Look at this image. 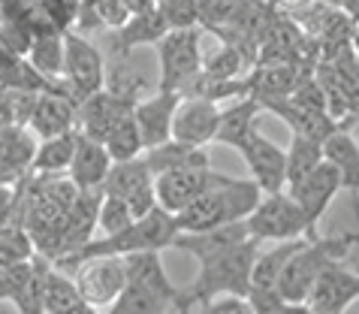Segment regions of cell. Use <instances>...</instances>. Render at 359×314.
<instances>
[{
    "label": "cell",
    "mask_w": 359,
    "mask_h": 314,
    "mask_svg": "<svg viewBox=\"0 0 359 314\" xmlns=\"http://www.w3.org/2000/svg\"><path fill=\"white\" fill-rule=\"evenodd\" d=\"M133 106H136V97H127V94H118L112 88H103V91H97V94L76 103V130L103 143L109 136V130H112L124 115L133 112Z\"/></svg>",
    "instance_id": "obj_11"
},
{
    "label": "cell",
    "mask_w": 359,
    "mask_h": 314,
    "mask_svg": "<svg viewBox=\"0 0 359 314\" xmlns=\"http://www.w3.org/2000/svg\"><path fill=\"white\" fill-rule=\"evenodd\" d=\"M18 181L15 185H0V230L22 227V215H18Z\"/></svg>",
    "instance_id": "obj_38"
},
{
    "label": "cell",
    "mask_w": 359,
    "mask_h": 314,
    "mask_svg": "<svg viewBox=\"0 0 359 314\" xmlns=\"http://www.w3.org/2000/svg\"><path fill=\"white\" fill-rule=\"evenodd\" d=\"M31 263H18V266H0V302H9L13 290L18 287V281L25 278V272Z\"/></svg>",
    "instance_id": "obj_40"
},
{
    "label": "cell",
    "mask_w": 359,
    "mask_h": 314,
    "mask_svg": "<svg viewBox=\"0 0 359 314\" xmlns=\"http://www.w3.org/2000/svg\"><path fill=\"white\" fill-rule=\"evenodd\" d=\"M4 55H6V52H0V64H4Z\"/></svg>",
    "instance_id": "obj_45"
},
{
    "label": "cell",
    "mask_w": 359,
    "mask_h": 314,
    "mask_svg": "<svg viewBox=\"0 0 359 314\" xmlns=\"http://www.w3.org/2000/svg\"><path fill=\"white\" fill-rule=\"evenodd\" d=\"M61 79L76 103L106 88V60L100 55V48L88 43L85 37L73 34V30L64 34V76Z\"/></svg>",
    "instance_id": "obj_7"
},
{
    "label": "cell",
    "mask_w": 359,
    "mask_h": 314,
    "mask_svg": "<svg viewBox=\"0 0 359 314\" xmlns=\"http://www.w3.org/2000/svg\"><path fill=\"white\" fill-rule=\"evenodd\" d=\"M317 164H323V145L314 143V139L293 133L290 148H287V188H293L296 181H302Z\"/></svg>",
    "instance_id": "obj_32"
},
{
    "label": "cell",
    "mask_w": 359,
    "mask_h": 314,
    "mask_svg": "<svg viewBox=\"0 0 359 314\" xmlns=\"http://www.w3.org/2000/svg\"><path fill=\"white\" fill-rule=\"evenodd\" d=\"M182 91H157L154 97H139L133 106V118L139 127L145 148H154L172 139V118L175 109L182 103Z\"/></svg>",
    "instance_id": "obj_16"
},
{
    "label": "cell",
    "mask_w": 359,
    "mask_h": 314,
    "mask_svg": "<svg viewBox=\"0 0 359 314\" xmlns=\"http://www.w3.org/2000/svg\"><path fill=\"white\" fill-rule=\"evenodd\" d=\"M356 48H359V34H356Z\"/></svg>",
    "instance_id": "obj_46"
},
{
    "label": "cell",
    "mask_w": 359,
    "mask_h": 314,
    "mask_svg": "<svg viewBox=\"0 0 359 314\" xmlns=\"http://www.w3.org/2000/svg\"><path fill=\"white\" fill-rule=\"evenodd\" d=\"M245 70V55L238 52V48L233 46H226L217 55L212 58H203V73L205 76H215V79H242L238 73Z\"/></svg>",
    "instance_id": "obj_36"
},
{
    "label": "cell",
    "mask_w": 359,
    "mask_h": 314,
    "mask_svg": "<svg viewBox=\"0 0 359 314\" xmlns=\"http://www.w3.org/2000/svg\"><path fill=\"white\" fill-rule=\"evenodd\" d=\"M88 302L82 299L79 293L73 275L67 272L48 266V275H46V314H76Z\"/></svg>",
    "instance_id": "obj_29"
},
{
    "label": "cell",
    "mask_w": 359,
    "mask_h": 314,
    "mask_svg": "<svg viewBox=\"0 0 359 314\" xmlns=\"http://www.w3.org/2000/svg\"><path fill=\"white\" fill-rule=\"evenodd\" d=\"M275 314H314V311H311L308 302H284V306L278 308Z\"/></svg>",
    "instance_id": "obj_42"
},
{
    "label": "cell",
    "mask_w": 359,
    "mask_h": 314,
    "mask_svg": "<svg viewBox=\"0 0 359 314\" xmlns=\"http://www.w3.org/2000/svg\"><path fill=\"white\" fill-rule=\"evenodd\" d=\"M121 260H124V269H127V284H136V287L157 293V296H163L175 311H191L184 302V290L169 281L163 260H161V251H133V254H124Z\"/></svg>",
    "instance_id": "obj_15"
},
{
    "label": "cell",
    "mask_w": 359,
    "mask_h": 314,
    "mask_svg": "<svg viewBox=\"0 0 359 314\" xmlns=\"http://www.w3.org/2000/svg\"><path fill=\"white\" fill-rule=\"evenodd\" d=\"M145 166L151 169V176H163V172H178V169H199V166H212V157L203 145H187L178 139H166V143L145 148L142 151Z\"/></svg>",
    "instance_id": "obj_21"
},
{
    "label": "cell",
    "mask_w": 359,
    "mask_h": 314,
    "mask_svg": "<svg viewBox=\"0 0 359 314\" xmlns=\"http://www.w3.org/2000/svg\"><path fill=\"white\" fill-rule=\"evenodd\" d=\"M27 124H31L43 139L69 133V130H76V100L69 97V91L36 94Z\"/></svg>",
    "instance_id": "obj_20"
},
{
    "label": "cell",
    "mask_w": 359,
    "mask_h": 314,
    "mask_svg": "<svg viewBox=\"0 0 359 314\" xmlns=\"http://www.w3.org/2000/svg\"><path fill=\"white\" fill-rule=\"evenodd\" d=\"M178 236V224H175V215H169L161 206H154L148 215L136 218L130 227L115 233V236H100L91 239L88 245H82L73 254H61L52 260L55 269L73 275L76 266L88 257H124V254H133V251H163V248H172V242Z\"/></svg>",
    "instance_id": "obj_1"
},
{
    "label": "cell",
    "mask_w": 359,
    "mask_h": 314,
    "mask_svg": "<svg viewBox=\"0 0 359 314\" xmlns=\"http://www.w3.org/2000/svg\"><path fill=\"white\" fill-rule=\"evenodd\" d=\"M356 143H359V139H356Z\"/></svg>",
    "instance_id": "obj_48"
},
{
    "label": "cell",
    "mask_w": 359,
    "mask_h": 314,
    "mask_svg": "<svg viewBox=\"0 0 359 314\" xmlns=\"http://www.w3.org/2000/svg\"><path fill=\"white\" fill-rule=\"evenodd\" d=\"M27 64H31L39 76L61 82L64 76V34L61 30H43L31 39L27 48Z\"/></svg>",
    "instance_id": "obj_27"
},
{
    "label": "cell",
    "mask_w": 359,
    "mask_h": 314,
    "mask_svg": "<svg viewBox=\"0 0 359 314\" xmlns=\"http://www.w3.org/2000/svg\"><path fill=\"white\" fill-rule=\"evenodd\" d=\"M48 266L52 260L36 254L27 266L25 278L18 281V287L13 290L9 302L18 308V314H46V275H48Z\"/></svg>",
    "instance_id": "obj_26"
},
{
    "label": "cell",
    "mask_w": 359,
    "mask_h": 314,
    "mask_svg": "<svg viewBox=\"0 0 359 314\" xmlns=\"http://www.w3.org/2000/svg\"><path fill=\"white\" fill-rule=\"evenodd\" d=\"M166 30H169V22H166V15L161 13V6L148 9V13H136L115 30V48H118V55L121 58H130L136 48L157 46L166 37Z\"/></svg>",
    "instance_id": "obj_22"
},
{
    "label": "cell",
    "mask_w": 359,
    "mask_h": 314,
    "mask_svg": "<svg viewBox=\"0 0 359 314\" xmlns=\"http://www.w3.org/2000/svg\"><path fill=\"white\" fill-rule=\"evenodd\" d=\"M175 308L169 306L163 296L145 290V287H136V284H127L112 306H106V314H172Z\"/></svg>",
    "instance_id": "obj_30"
},
{
    "label": "cell",
    "mask_w": 359,
    "mask_h": 314,
    "mask_svg": "<svg viewBox=\"0 0 359 314\" xmlns=\"http://www.w3.org/2000/svg\"><path fill=\"white\" fill-rule=\"evenodd\" d=\"M172 314H191V311H172Z\"/></svg>",
    "instance_id": "obj_44"
},
{
    "label": "cell",
    "mask_w": 359,
    "mask_h": 314,
    "mask_svg": "<svg viewBox=\"0 0 359 314\" xmlns=\"http://www.w3.org/2000/svg\"><path fill=\"white\" fill-rule=\"evenodd\" d=\"M109 169H112V157H109L106 145L94 136L79 133L73 160H69V169H67L69 181H73L79 190H103Z\"/></svg>",
    "instance_id": "obj_19"
},
{
    "label": "cell",
    "mask_w": 359,
    "mask_h": 314,
    "mask_svg": "<svg viewBox=\"0 0 359 314\" xmlns=\"http://www.w3.org/2000/svg\"><path fill=\"white\" fill-rule=\"evenodd\" d=\"M161 13L172 27H199V0H161Z\"/></svg>",
    "instance_id": "obj_37"
},
{
    "label": "cell",
    "mask_w": 359,
    "mask_h": 314,
    "mask_svg": "<svg viewBox=\"0 0 359 314\" xmlns=\"http://www.w3.org/2000/svg\"><path fill=\"white\" fill-rule=\"evenodd\" d=\"M245 224H248V236L257 242H290V239L317 236V230L308 224L305 211L299 209V202L287 190L263 194L254 211L245 218Z\"/></svg>",
    "instance_id": "obj_5"
},
{
    "label": "cell",
    "mask_w": 359,
    "mask_h": 314,
    "mask_svg": "<svg viewBox=\"0 0 359 314\" xmlns=\"http://www.w3.org/2000/svg\"><path fill=\"white\" fill-rule=\"evenodd\" d=\"M257 251H260V242L245 239L242 245L199 263V275L194 278V284L184 290L187 308L203 306V302L215 299V296H248Z\"/></svg>",
    "instance_id": "obj_4"
},
{
    "label": "cell",
    "mask_w": 359,
    "mask_h": 314,
    "mask_svg": "<svg viewBox=\"0 0 359 314\" xmlns=\"http://www.w3.org/2000/svg\"><path fill=\"white\" fill-rule=\"evenodd\" d=\"M245 4L248 0H199V27H208L217 34V30L236 25Z\"/></svg>",
    "instance_id": "obj_34"
},
{
    "label": "cell",
    "mask_w": 359,
    "mask_h": 314,
    "mask_svg": "<svg viewBox=\"0 0 359 314\" xmlns=\"http://www.w3.org/2000/svg\"><path fill=\"white\" fill-rule=\"evenodd\" d=\"M76 139H79V130L43 139V143L34 148L31 169L27 172H31V176H61V172H67L69 160H73V151H76Z\"/></svg>",
    "instance_id": "obj_25"
},
{
    "label": "cell",
    "mask_w": 359,
    "mask_h": 314,
    "mask_svg": "<svg viewBox=\"0 0 359 314\" xmlns=\"http://www.w3.org/2000/svg\"><path fill=\"white\" fill-rule=\"evenodd\" d=\"M323 157L338 169L341 188L351 190L353 211L359 218V143H356V136L338 127L335 133L323 143Z\"/></svg>",
    "instance_id": "obj_23"
},
{
    "label": "cell",
    "mask_w": 359,
    "mask_h": 314,
    "mask_svg": "<svg viewBox=\"0 0 359 314\" xmlns=\"http://www.w3.org/2000/svg\"><path fill=\"white\" fill-rule=\"evenodd\" d=\"M248 236V224L245 221H236V224H224V227H215V230H199V233H178L172 248H178L182 254L194 257L196 263L203 260H212L224 251L242 245Z\"/></svg>",
    "instance_id": "obj_18"
},
{
    "label": "cell",
    "mask_w": 359,
    "mask_h": 314,
    "mask_svg": "<svg viewBox=\"0 0 359 314\" xmlns=\"http://www.w3.org/2000/svg\"><path fill=\"white\" fill-rule=\"evenodd\" d=\"M281 4H290V6H299V4H308V0H281Z\"/></svg>",
    "instance_id": "obj_43"
},
{
    "label": "cell",
    "mask_w": 359,
    "mask_h": 314,
    "mask_svg": "<svg viewBox=\"0 0 359 314\" xmlns=\"http://www.w3.org/2000/svg\"><path fill=\"white\" fill-rule=\"evenodd\" d=\"M217 118H221V106L217 103L196 100V97H182V103L175 109V118H172V139L205 148L208 143H215Z\"/></svg>",
    "instance_id": "obj_17"
},
{
    "label": "cell",
    "mask_w": 359,
    "mask_h": 314,
    "mask_svg": "<svg viewBox=\"0 0 359 314\" xmlns=\"http://www.w3.org/2000/svg\"><path fill=\"white\" fill-rule=\"evenodd\" d=\"M305 239L278 242V245L269 248V251H257V260H254V269H251V287H275L278 278H281V272H284V266L290 263V257L296 254L299 245H302Z\"/></svg>",
    "instance_id": "obj_28"
},
{
    "label": "cell",
    "mask_w": 359,
    "mask_h": 314,
    "mask_svg": "<svg viewBox=\"0 0 359 314\" xmlns=\"http://www.w3.org/2000/svg\"><path fill=\"white\" fill-rule=\"evenodd\" d=\"M260 197H263V190L257 188V181L229 176L224 185L196 197L191 206H184L178 211L175 215L178 233H199V230H215L224 224L245 221L254 211L257 202H260Z\"/></svg>",
    "instance_id": "obj_3"
},
{
    "label": "cell",
    "mask_w": 359,
    "mask_h": 314,
    "mask_svg": "<svg viewBox=\"0 0 359 314\" xmlns=\"http://www.w3.org/2000/svg\"><path fill=\"white\" fill-rule=\"evenodd\" d=\"M359 299V272H351L344 263H332L308 293V306L314 314H347Z\"/></svg>",
    "instance_id": "obj_13"
},
{
    "label": "cell",
    "mask_w": 359,
    "mask_h": 314,
    "mask_svg": "<svg viewBox=\"0 0 359 314\" xmlns=\"http://www.w3.org/2000/svg\"><path fill=\"white\" fill-rule=\"evenodd\" d=\"M238 151H242V157L248 164L251 181H257V188L263 194H278V190L287 188V148L275 145L260 130H254Z\"/></svg>",
    "instance_id": "obj_12"
},
{
    "label": "cell",
    "mask_w": 359,
    "mask_h": 314,
    "mask_svg": "<svg viewBox=\"0 0 359 314\" xmlns=\"http://www.w3.org/2000/svg\"><path fill=\"white\" fill-rule=\"evenodd\" d=\"M34 257H36V245L25 227L0 230V266H18V263H31Z\"/></svg>",
    "instance_id": "obj_33"
},
{
    "label": "cell",
    "mask_w": 359,
    "mask_h": 314,
    "mask_svg": "<svg viewBox=\"0 0 359 314\" xmlns=\"http://www.w3.org/2000/svg\"><path fill=\"white\" fill-rule=\"evenodd\" d=\"M263 106L257 97H238L233 106L221 109V118H217V130H215V143H221L226 148H242V143L257 130V118H260Z\"/></svg>",
    "instance_id": "obj_24"
},
{
    "label": "cell",
    "mask_w": 359,
    "mask_h": 314,
    "mask_svg": "<svg viewBox=\"0 0 359 314\" xmlns=\"http://www.w3.org/2000/svg\"><path fill=\"white\" fill-rule=\"evenodd\" d=\"M359 245V233H335V236H308L299 251L284 266L281 278H278L275 290L281 293L287 302H305L311 293L314 281L332 266V263H344L347 254Z\"/></svg>",
    "instance_id": "obj_2"
},
{
    "label": "cell",
    "mask_w": 359,
    "mask_h": 314,
    "mask_svg": "<svg viewBox=\"0 0 359 314\" xmlns=\"http://www.w3.org/2000/svg\"><path fill=\"white\" fill-rule=\"evenodd\" d=\"M229 176L217 172L212 166H199V169H178V172H163L154 178V194H157V206L169 215H178L184 206H191L196 197L215 190L217 185H224Z\"/></svg>",
    "instance_id": "obj_8"
},
{
    "label": "cell",
    "mask_w": 359,
    "mask_h": 314,
    "mask_svg": "<svg viewBox=\"0 0 359 314\" xmlns=\"http://www.w3.org/2000/svg\"><path fill=\"white\" fill-rule=\"evenodd\" d=\"M127 9H130V15L136 13H148V9H157L161 6V0H124Z\"/></svg>",
    "instance_id": "obj_41"
},
{
    "label": "cell",
    "mask_w": 359,
    "mask_h": 314,
    "mask_svg": "<svg viewBox=\"0 0 359 314\" xmlns=\"http://www.w3.org/2000/svg\"><path fill=\"white\" fill-rule=\"evenodd\" d=\"M73 281L82 299L94 308H106L127 287V269L121 257H88L76 266Z\"/></svg>",
    "instance_id": "obj_9"
},
{
    "label": "cell",
    "mask_w": 359,
    "mask_h": 314,
    "mask_svg": "<svg viewBox=\"0 0 359 314\" xmlns=\"http://www.w3.org/2000/svg\"><path fill=\"white\" fill-rule=\"evenodd\" d=\"M103 145L112 157V164H121V160H133V157H142V136H139V127H136V118L133 112L124 115L118 124L109 130V136L103 139Z\"/></svg>",
    "instance_id": "obj_31"
},
{
    "label": "cell",
    "mask_w": 359,
    "mask_h": 314,
    "mask_svg": "<svg viewBox=\"0 0 359 314\" xmlns=\"http://www.w3.org/2000/svg\"><path fill=\"white\" fill-rule=\"evenodd\" d=\"M203 314H254L245 296H215L203 302Z\"/></svg>",
    "instance_id": "obj_39"
},
{
    "label": "cell",
    "mask_w": 359,
    "mask_h": 314,
    "mask_svg": "<svg viewBox=\"0 0 359 314\" xmlns=\"http://www.w3.org/2000/svg\"><path fill=\"white\" fill-rule=\"evenodd\" d=\"M133 211L130 206H127L124 199H118V197H109L103 194V199H100V209H97V227L103 236H115V233H121L133 224Z\"/></svg>",
    "instance_id": "obj_35"
},
{
    "label": "cell",
    "mask_w": 359,
    "mask_h": 314,
    "mask_svg": "<svg viewBox=\"0 0 359 314\" xmlns=\"http://www.w3.org/2000/svg\"><path fill=\"white\" fill-rule=\"evenodd\" d=\"M203 30L199 27H172L157 43V67L161 82L157 91H184L187 82L203 70Z\"/></svg>",
    "instance_id": "obj_6"
},
{
    "label": "cell",
    "mask_w": 359,
    "mask_h": 314,
    "mask_svg": "<svg viewBox=\"0 0 359 314\" xmlns=\"http://www.w3.org/2000/svg\"><path fill=\"white\" fill-rule=\"evenodd\" d=\"M103 194L124 199L127 206H130L133 218H142L157 206L154 176H151V169L145 166L142 157L112 164V169H109V176L103 181Z\"/></svg>",
    "instance_id": "obj_10"
},
{
    "label": "cell",
    "mask_w": 359,
    "mask_h": 314,
    "mask_svg": "<svg viewBox=\"0 0 359 314\" xmlns=\"http://www.w3.org/2000/svg\"><path fill=\"white\" fill-rule=\"evenodd\" d=\"M338 190H341L338 169L323 157V164H317L302 181H296L293 188H287V194L299 202V209L305 211L308 224L317 230V221L326 215V209L332 206V199H335Z\"/></svg>",
    "instance_id": "obj_14"
},
{
    "label": "cell",
    "mask_w": 359,
    "mask_h": 314,
    "mask_svg": "<svg viewBox=\"0 0 359 314\" xmlns=\"http://www.w3.org/2000/svg\"><path fill=\"white\" fill-rule=\"evenodd\" d=\"M4 4H6V0H0V6H4Z\"/></svg>",
    "instance_id": "obj_47"
}]
</instances>
